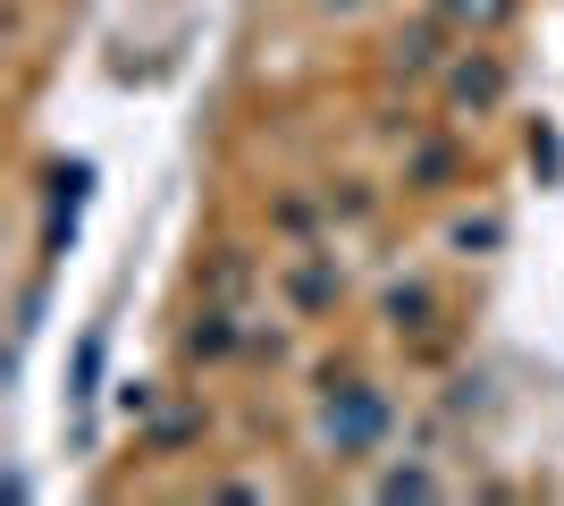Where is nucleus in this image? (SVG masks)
<instances>
[{"label": "nucleus", "instance_id": "1", "mask_svg": "<svg viewBox=\"0 0 564 506\" xmlns=\"http://www.w3.org/2000/svg\"><path fill=\"white\" fill-rule=\"evenodd\" d=\"M447 94H455V110H497V101H506V68H497L489 51H471L464 68H455Z\"/></svg>", "mask_w": 564, "mask_h": 506}, {"label": "nucleus", "instance_id": "5", "mask_svg": "<svg viewBox=\"0 0 564 506\" xmlns=\"http://www.w3.org/2000/svg\"><path fill=\"white\" fill-rule=\"evenodd\" d=\"M321 9H362V0H321Z\"/></svg>", "mask_w": 564, "mask_h": 506}, {"label": "nucleus", "instance_id": "3", "mask_svg": "<svg viewBox=\"0 0 564 506\" xmlns=\"http://www.w3.org/2000/svg\"><path fill=\"white\" fill-rule=\"evenodd\" d=\"M186 346H194V355H228V346H236L228 313H203V321H194V337H186Z\"/></svg>", "mask_w": 564, "mask_h": 506}, {"label": "nucleus", "instance_id": "2", "mask_svg": "<svg viewBox=\"0 0 564 506\" xmlns=\"http://www.w3.org/2000/svg\"><path fill=\"white\" fill-rule=\"evenodd\" d=\"M379 431V406H371V397H362V388H354V397H346V413H329V439H346V448H362V439H371Z\"/></svg>", "mask_w": 564, "mask_h": 506}, {"label": "nucleus", "instance_id": "4", "mask_svg": "<svg viewBox=\"0 0 564 506\" xmlns=\"http://www.w3.org/2000/svg\"><path fill=\"white\" fill-rule=\"evenodd\" d=\"M455 18H480V25H497V18H506V0H455Z\"/></svg>", "mask_w": 564, "mask_h": 506}]
</instances>
